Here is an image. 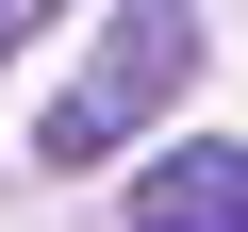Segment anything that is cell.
<instances>
[{"mask_svg": "<svg viewBox=\"0 0 248 232\" xmlns=\"http://www.w3.org/2000/svg\"><path fill=\"white\" fill-rule=\"evenodd\" d=\"M133 232H248V149H232V133H199V149L133 166Z\"/></svg>", "mask_w": 248, "mask_h": 232, "instance_id": "obj_2", "label": "cell"}, {"mask_svg": "<svg viewBox=\"0 0 248 232\" xmlns=\"http://www.w3.org/2000/svg\"><path fill=\"white\" fill-rule=\"evenodd\" d=\"M199 50H215V33L182 17V0H149V17H116V33H99V66H83V83H66L50 116H33V149H50V166H99L116 133H133V116H166V99L199 83Z\"/></svg>", "mask_w": 248, "mask_h": 232, "instance_id": "obj_1", "label": "cell"}, {"mask_svg": "<svg viewBox=\"0 0 248 232\" xmlns=\"http://www.w3.org/2000/svg\"><path fill=\"white\" fill-rule=\"evenodd\" d=\"M17 50H33V0H0V66H17Z\"/></svg>", "mask_w": 248, "mask_h": 232, "instance_id": "obj_3", "label": "cell"}]
</instances>
